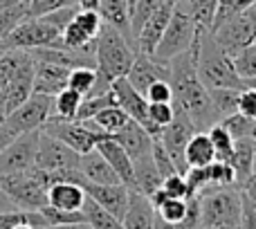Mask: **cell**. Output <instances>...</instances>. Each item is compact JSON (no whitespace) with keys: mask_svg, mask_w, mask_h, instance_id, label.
Wrapping results in <instances>:
<instances>
[{"mask_svg":"<svg viewBox=\"0 0 256 229\" xmlns=\"http://www.w3.org/2000/svg\"><path fill=\"white\" fill-rule=\"evenodd\" d=\"M254 9H256V4H254Z\"/></svg>","mask_w":256,"mask_h":229,"instance_id":"62","label":"cell"},{"mask_svg":"<svg viewBox=\"0 0 256 229\" xmlns=\"http://www.w3.org/2000/svg\"><path fill=\"white\" fill-rule=\"evenodd\" d=\"M186 4L198 22V30H212L220 0H186Z\"/></svg>","mask_w":256,"mask_h":229,"instance_id":"35","label":"cell"},{"mask_svg":"<svg viewBox=\"0 0 256 229\" xmlns=\"http://www.w3.org/2000/svg\"><path fill=\"white\" fill-rule=\"evenodd\" d=\"M86 189L76 182H52L48 186V204L56 209H63V212H81L86 202Z\"/></svg>","mask_w":256,"mask_h":229,"instance_id":"22","label":"cell"},{"mask_svg":"<svg viewBox=\"0 0 256 229\" xmlns=\"http://www.w3.org/2000/svg\"><path fill=\"white\" fill-rule=\"evenodd\" d=\"M214 229H238L236 225H218V227H214Z\"/></svg>","mask_w":256,"mask_h":229,"instance_id":"57","label":"cell"},{"mask_svg":"<svg viewBox=\"0 0 256 229\" xmlns=\"http://www.w3.org/2000/svg\"><path fill=\"white\" fill-rule=\"evenodd\" d=\"M38 140H40V130H30V132H20L12 144L4 146L0 150V176L27 171V168L36 166Z\"/></svg>","mask_w":256,"mask_h":229,"instance_id":"13","label":"cell"},{"mask_svg":"<svg viewBox=\"0 0 256 229\" xmlns=\"http://www.w3.org/2000/svg\"><path fill=\"white\" fill-rule=\"evenodd\" d=\"M81 102H84V97H81L76 90L63 88L58 94H54L52 119H61V122H72V119H76ZM52 119H50V122H52Z\"/></svg>","mask_w":256,"mask_h":229,"instance_id":"28","label":"cell"},{"mask_svg":"<svg viewBox=\"0 0 256 229\" xmlns=\"http://www.w3.org/2000/svg\"><path fill=\"white\" fill-rule=\"evenodd\" d=\"M137 2V0H128V4H130V7H132V4H135Z\"/></svg>","mask_w":256,"mask_h":229,"instance_id":"59","label":"cell"},{"mask_svg":"<svg viewBox=\"0 0 256 229\" xmlns=\"http://www.w3.org/2000/svg\"><path fill=\"white\" fill-rule=\"evenodd\" d=\"M202 229H209V227H202Z\"/></svg>","mask_w":256,"mask_h":229,"instance_id":"61","label":"cell"},{"mask_svg":"<svg viewBox=\"0 0 256 229\" xmlns=\"http://www.w3.org/2000/svg\"><path fill=\"white\" fill-rule=\"evenodd\" d=\"M173 114H176L173 102H153V104L148 102V117H150V122L160 128V130L171 122Z\"/></svg>","mask_w":256,"mask_h":229,"instance_id":"42","label":"cell"},{"mask_svg":"<svg viewBox=\"0 0 256 229\" xmlns=\"http://www.w3.org/2000/svg\"><path fill=\"white\" fill-rule=\"evenodd\" d=\"M132 168H135V191L144 194L146 198L162 186V176H160L158 166H155L153 153L135 160V162H132Z\"/></svg>","mask_w":256,"mask_h":229,"instance_id":"26","label":"cell"},{"mask_svg":"<svg viewBox=\"0 0 256 229\" xmlns=\"http://www.w3.org/2000/svg\"><path fill=\"white\" fill-rule=\"evenodd\" d=\"M194 132H198L196 130V126H194V122H191V119L186 117L182 110H176L173 119L162 128L160 137H155V140L164 146V150L171 155L173 164L178 166V171H180L182 176H184V171H186L184 148H186V144H189V140L194 137Z\"/></svg>","mask_w":256,"mask_h":229,"instance_id":"12","label":"cell"},{"mask_svg":"<svg viewBox=\"0 0 256 229\" xmlns=\"http://www.w3.org/2000/svg\"><path fill=\"white\" fill-rule=\"evenodd\" d=\"M162 189L168 198H182V200L189 198V186H186V180L182 173H173V176L164 178Z\"/></svg>","mask_w":256,"mask_h":229,"instance_id":"44","label":"cell"},{"mask_svg":"<svg viewBox=\"0 0 256 229\" xmlns=\"http://www.w3.org/2000/svg\"><path fill=\"white\" fill-rule=\"evenodd\" d=\"M238 112L243 117L256 119V88H243L238 94Z\"/></svg>","mask_w":256,"mask_h":229,"instance_id":"48","label":"cell"},{"mask_svg":"<svg viewBox=\"0 0 256 229\" xmlns=\"http://www.w3.org/2000/svg\"><path fill=\"white\" fill-rule=\"evenodd\" d=\"M198 76L209 90L216 88H234L243 90V79L238 76L234 66V58L214 40L212 32H198Z\"/></svg>","mask_w":256,"mask_h":229,"instance_id":"2","label":"cell"},{"mask_svg":"<svg viewBox=\"0 0 256 229\" xmlns=\"http://www.w3.org/2000/svg\"><path fill=\"white\" fill-rule=\"evenodd\" d=\"M81 212H84V218H86V222L90 225V229H124L122 218L112 216L110 212H106L104 207H99L92 198H86L84 209H81Z\"/></svg>","mask_w":256,"mask_h":229,"instance_id":"29","label":"cell"},{"mask_svg":"<svg viewBox=\"0 0 256 229\" xmlns=\"http://www.w3.org/2000/svg\"><path fill=\"white\" fill-rule=\"evenodd\" d=\"M79 171L84 176V180L90 182V184H120L122 182L120 176L115 173V168L108 164V160L97 148L81 155Z\"/></svg>","mask_w":256,"mask_h":229,"instance_id":"20","label":"cell"},{"mask_svg":"<svg viewBox=\"0 0 256 229\" xmlns=\"http://www.w3.org/2000/svg\"><path fill=\"white\" fill-rule=\"evenodd\" d=\"M254 155H256V146L252 140H236L230 164L236 173V184H238V189L254 176Z\"/></svg>","mask_w":256,"mask_h":229,"instance_id":"25","label":"cell"},{"mask_svg":"<svg viewBox=\"0 0 256 229\" xmlns=\"http://www.w3.org/2000/svg\"><path fill=\"white\" fill-rule=\"evenodd\" d=\"M99 16L106 25L120 30L122 34L126 36L128 40L132 43V32H130V4L128 0H99L97 7ZM135 48V45H132Z\"/></svg>","mask_w":256,"mask_h":229,"instance_id":"24","label":"cell"},{"mask_svg":"<svg viewBox=\"0 0 256 229\" xmlns=\"http://www.w3.org/2000/svg\"><path fill=\"white\" fill-rule=\"evenodd\" d=\"M153 160H155V166H158L162 180H164V178H168V176H173V173H180V171H178V166L173 164L171 155L164 150V146L160 144L158 140H153Z\"/></svg>","mask_w":256,"mask_h":229,"instance_id":"43","label":"cell"},{"mask_svg":"<svg viewBox=\"0 0 256 229\" xmlns=\"http://www.w3.org/2000/svg\"><path fill=\"white\" fill-rule=\"evenodd\" d=\"M198 22H196L194 14H191L186 0H176L173 14L168 18V25L164 30L162 38H160L158 48H155L153 56L162 58V61H171L173 56L186 52L198 38Z\"/></svg>","mask_w":256,"mask_h":229,"instance_id":"7","label":"cell"},{"mask_svg":"<svg viewBox=\"0 0 256 229\" xmlns=\"http://www.w3.org/2000/svg\"><path fill=\"white\" fill-rule=\"evenodd\" d=\"M234 66L240 79H254L256 76V43L248 45L234 56Z\"/></svg>","mask_w":256,"mask_h":229,"instance_id":"39","label":"cell"},{"mask_svg":"<svg viewBox=\"0 0 256 229\" xmlns=\"http://www.w3.org/2000/svg\"><path fill=\"white\" fill-rule=\"evenodd\" d=\"M16 137H18V135L12 130V128L7 126V124H4V122H0V150H2L4 146H9V144H12V142L16 140Z\"/></svg>","mask_w":256,"mask_h":229,"instance_id":"50","label":"cell"},{"mask_svg":"<svg viewBox=\"0 0 256 229\" xmlns=\"http://www.w3.org/2000/svg\"><path fill=\"white\" fill-rule=\"evenodd\" d=\"M43 132L61 140L63 144H68L72 150H76L79 155L90 153L92 148H97V144L102 140H106V132L92 122V119H72V122H61V119H52L43 126Z\"/></svg>","mask_w":256,"mask_h":229,"instance_id":"10","label":"cell"},{"mask_svg":"<svg viewBox=\"0 0 256 229\" xmlns=\"http://www.w3.org/2000/svg\"><path fill=\"white\" fill-rule=\"evenodd\" d=\"M166 2V0H137L135 4L130 7V32H132V45H135V36L137 32L142 30V25H144L146 20H148L150 16H153L155 12H158L162 4Z\"/></svg>","mask_w":256,"mask_h":229,"instance_id":"34","label":"cell"},{"mask_svg":"<svg viewBox=\"0 0 256 229\" xmlns=\"http://www.w3.org/2000/svg\"><path fill=\"white\" fill-rule=\"evenodd\" d=\"M81 186L86 189L88 198H92L99 207H104L117 218H124L128 200H130V189L126 184H122V182L120 184H90V182H84Z\"/></svg>","mask_w":256,"mask_h":229,"instance_id":"17","label":"cell"},{"mask_svg":"<svg viewBox=\"0 0 256 229\" xmlns=\"http://www.w3.org/2000/svg\"><path fill=\"white\" fill-rule=\"evenodd\" d=\"M155 214H158L160 218H164V220L180 225V220L184 218V214H186V200H182V198H166L164 202H160L158 207H155Z\"/></svg>","mask_w":256,"mask_h":229,"instance_id":"40","label":"cell"},{"mask_svg":"<svg viewBox=\"0 0 256 229\" xmlns=\"http://www.w3.org/2000/svg\"><path fill=\"white\" fill-rule=\"evenodd\" d=\"M153 229H180L176 225V222H168V220H164V218H160L158 214H155V227Z\"/></svg>","mask_w":256,"mask_h":229,"instance_id":"53","label":"cell"},{"mask_svg":"<svg viewBox=\"0 0 256 229\" xmlns=\"http://www.w3.org/2000/svg\"><path fill=\"white\" fill-rule=\"evenodd\" d=\"M14 229H36V227H32V225H27V222H22V225H18V227H14Z\"/></svg>","mask_w":256,"mask_h":229,"instance_id":"58","label":"cell"},{"mask_svg":"<svg viewBox=\"0 0 256 229\" xmlns=\"http://www.w3.org/2000/svg\"><path fill=\"white\" fill-rule=\"evenodd\" d=\"M238 229H256V204L243 194V214H240Z\"/></svg>","mask_w":256,"mask_h":229,"instance_id":"49","label":"cell"},{"mask_svg":"<svg viewBox=\"0 0 256 229\" xmlns=\"http://www.w3.org/2000/svg\"><path fill=\"white\" fill-rule=\"evenodd\" d=\"M79 160H81V155L76 153V150H72L70 146L63 144L61 140H56V137L40 130L36 166L48 173L50 184H52V182H61V180L84 184L86 180L79 171Z\"/></svg>","mask_w":256,"mask_h":229,"instance_id":"4","label":"cell"},{"mask_svg":"<svg viewBox=\"0 0 256 229\" xmlns=\"http://www.w3.org/2000/svg\"><path fill=\"white\" fill-rule=\"evenodd\" d=\"M135 48L132 43L115 27L102 25V32L97 36V50H94V58H97V72L106 81H115L128 74L132 61H135Z\"/></svg>","mask_w":256,"mask_h":229,"instance_id":"3","label":"cell"},{"mask_svg":"<svg viewBox=\"0 0 256 229\" xmlns=\"http://www.w3.org/2000/svg\"><path fill=\"white\" fill-rule=\"evenodd\" d=\"M240 191H243V194L248 196V198H250V200H252V202L256 204V176L250 178V180L245 182L243 186H240Z\"/></svg>","mask_w":256,"mask_h":229,"instance_id":"51","label":"cell"},{"mask_svg":"<svg viewBox=\"0 0 256 229\" xmlns=\"http://www.w3.org/2000/svg\"><path fill=\"white\" fill-rule=\"evenodd\" d=\"M14 209H18V207L12 202V198H9V196L4 194V189L0 186V214H4V212H14Z\"/></svg>","mask_w":256,"mask_h":229,"instance_id":"52","label":"cell"},{"mask_svg":"<svg viewBox=\"0 0 256 229\" xmlns=\"http://www.w3.org/2000/svg\"><path fill=\"white\" fill-rule=\"evenodd\" d=\"M52 106H54V97L50 94H40V92H32V97L27 102H22L7 119L9 128L16 135L20 132H30V130H43V126L52 119Z\"/></svg>","mask_w":256,"mask_h":229,"instance_id":"11","label":"cell"},{"mask_svg":"<svg viewBox=\"0 0 256 229\" xmlns=\"http://www.w3.org/2000/svg\"><path fill=\"white\" fill-rule=\"evenodd\" d=\"M207 168H209V186H238L236 184V173L230 162L214 160Z\"/></svg>","mask_w":256,"mask_h":229,"instance_id":"38","label":"cell"},{"mask_svg":"<svg viewBox=\"0 0 256 229\" xmlns=\"http://www.w3.org/2000/svg\"><path fill=\"white\" fill-rule=\"evenodd\" d=\"M30 4V16H45V14L54 12V9L61 7H70V4H76V0H27Z\"/></svg>","mask_w":256,"mask_h":229,"instance_id":"46","label":"cell"},{"mask_svg":"<svg viewBox=\"0 0 256 229\" xmlns=\"http://www.w3.org/2000/svg\"><path fill=\"white\" fill-rule=\"evenodd\" d=\"M126 79L137 92L144 94L148 86H153L155 81H171V68H168V61L137 52Z\"/></svg>","mask_w":256,"mask_h":229,"instance_id":"15","label":"cell"},{"mask_svg":"<svg viewBox=\"0 0 256 229\" xmlns=\"http://www.w3.org/2000/svg\"><path fill=\"white\" fill-rule=\"evenodd\" d=\"M144 97L153 102H173V90H171V81H155L153 86H148V90L144 92Z\"/></svg>","mask_w":256,"mask_h":229,"instance_id":"47","label":"cell"},{"mask_svg":"<svg viewBox=\"0 0 256 229\" xmlns=\"http://www.w3.org/2000/svg\"><path fill=\"white\" fill-rule=\"evenodd\" d=\"M25 2V0H0V12H7V9L16 7V4Z\"/></svg>","mask_w":256,"mask_h":229,"instance_id":"55","label":"cell"},{"mask_svg":"<svg viewBox=\"0 0 256 229\" xmlns=\"http://www.w3.org/2000/svg\"><path fill=\"white\" fill-rule=\"evenodd\" d=\"M254 176H256V155H254Z\"/></svg>","mask_w":256,"mask_h":229,"instance_id":"60","label":"cell"},{"mask_svg":"<svg viewBox=\"0 0 256 229\" xmlns=\"http://www.w3.org/2000/svg\"><path fill=\"white\" fill-rule=\"evenodd\" d=\"M124 229H153L155 227V207L140 191H130L128 209L122 218Z\"/></svg>","mask_w":256,"mask_h":229,"instance_id":"23","label":"cell"},{"mask_svg":"<svg viewBox=\"0 0 256 229\" xmlns=\"http://www.w3.org/2000/svg\"><path fill=\"white\" fill-rule=\"evenodd\" d=\"M22 58H25L22 50H0V90L14 79Z\"/></svg>","mask_w":256,"mask_h":229,"instance_id":"36","label":"cell"},{"mask_svg":"<svg viewBox=\"0 0 256 229\" xmlns=\"http://www.w3.org/2000/svg\"><path fill=\"white\" fill-rule=\"evenodd\" d=\"M254 4H256V0H220L214 22L222 20V18H227V16H234V14H240V12H245V9H252Z\"/></svg>","mask_w":256,"mask_h":229,"instance_id":"45","label":"cell"},{"mask_svg":"<svg viewBox=\"0 0 256 229\" xmlns=\"http://www.w3.org/2000/svg\"><path fill=\"white\" fill-rule=\"evenodd\" d=\"M68 76H70L68 68L34 58V92L54 97L63 88H68Z\"/></svg>","mask_w":256,"mask_h":229,"instance_id":"19","label":"cell"},{"mask_svg":"<svg viewBox=\"0 0 256 229\" xmlns=\"http://www.w3.org/2000/svg\"><path fill=\"white\" fill-rule=\"evenodd\" d=\"M27 16H30V4H27V0L16 4V7L7 9V12H0V45H2V40L14 32V27L25 20Z\"/></svg>","mask_w":256,"mask_h":229,"instance_id":"37","label":"cell"},{"mask_svg":"<svg viewBox=\"0 0 256 229\" xmlns=\"http://www.w3.org/2000/svg\"><path fill=\"white\" fill-rule=\"evenodd\" d=\"M0 186L12 198V202L22 212H38L48 204V173L38 166H32L27 171L7 173L0 176Z\"/></svg>","mask_w":256,"mask_h":229,"instance_id":"5","label":"cell"},{"mask_svg":"<svg viewBox=\"0 0 256 229\" xmlns=\"http://www.w3.org/2000/svg\"><path fill=\"white\" fill-rule=\"evenodd\" d=\"M97 150L108 160V164L115 168V173L120 176L122 184H126L130 191H135V168H132L130 155H128L112 137H106V140L99 142Z\"/></svg>","mask_w":256,"mask_h":229,"instance_id":"21","label":"cell"},{"mask_svg":"<svg viewBox=\"0 0 256 229\" xmlns=\"http://www.w3.org/2000/svg\"><path fill=\"white\" fill-rule=\"evenodd\" d=\"M207 135H209V140H212L214 150H216V160H222V162H230L232 153H234L236 140H234V135H232V132L227 130L225 124H222V122L214 124V126L207 130Z\"/></svg>","mask_w":256,"mask_h":229,"instance_id":"31","label":"cell"},{"mask_svg":"<svg viewBox=\"0 0 256 229\" xmlns=\"http://www.w3.org/2000/svg\"><path fill=\"white\" fill-rule=\"evenodd\" d=\"M216 160V150L212 146L207 132H194V137L189 140L184 148V162L186 168L189 166H209Z\"/></svg>","mask_w":256,"mask_h":229,"instance_id":"27","label":"cell"},{"mask_svg":"<svg viewBox=\"0 0 256 229\" xmlns=\"http://www.w3.org/2000/svg\"><path fill=\"white\" fill-rule=\"evenodd\" d=\"M45 229H90L88 222H70V225H54V227H45Z\"/></svg>","mask_w":256,"mask_h":229,"instance_id":"54","label":"cell"},{"mask_svg":"<svg viewBox=\"0 0 256 229\" xmlns=\"http://www.w3.org/2000/svg\"><path fill=\"white\" fill-rule=\"evenodd\" d=\"M97 68H74V70H70V76H68V88L76 90L81 97H88L97 88Z\"/></svg>","mask_w":256,"mask_h":229,"instance_id":"32","label":"cell"},{"mask_svg":"<svg viewBox=\"0 0 256 229\" xmlns=\"http://www.w3.org/2000/svg\"><path fill=\"white\" fill-rule=\"evenodd\" d=\"M178 227L180 229H202V204H200V196L186 198V214Z\"/></svg>","mask_w":256,"mask_h":229,"instance_id":"41","label":"cell"},{"mask_svg":"<svg viewBox=\"0 0 256 229\" xmlns=\"http://www.w3.org/2000/svg\"><path fill=\"white\" fill-rule=\"evenodd\" d=\"M196 61H198V38L194 40V45L186 52L178 54L168 61L173 106H176V110H182L194 122L198 132H207L214 124H218V117L214 110L209 88L198 76Z\"/></svg>","mask_w":256,"mask_h":229,"instance_id":"1","label":"cell"},{"mask_svg":"<svg viewBox=\"0 0 256 229\" xmlns=\"http://www.w3.org/2000/svg\"><path fill=\"white\" fill-rule=\"evenodd\" d=\"M81 9H97L99 7V0H76Z\"/></svg>","mask_w":256,"mask_h":229,"instance_id":"56","label":"cell"},{"mask_svg":"<svg viewBox=\"0 0 256 229\" xmlns=\"http://www.w3.org/2000/svg\"><path fill=\"white\" fill-rule=\"evenodd\" d=\"M212 36L232 58L245 50L248 45L256 43V9H245L240 14L227 16L212 25Z\"/></svg>","mask_w":256,"mask_h":229,"instance_id":"8","label":"cell"},{"mask_svg":"<svg viewBox=\"0 0 256 229\" xmlns=\"http://www.w3.org/2000/svg\"><path fill=\"white\" fill-rule=\"evenodd\" d=\"M112 140L130 155L132 162L148 153H153V135H150L142 124H137L135 119H128L126 126L120 128V130L112 135Z\"/></svg>","mask_w":256,"mask_h":229,"instance_id":"18","label":"cell"},{"mask_svg":"<svg viewBox=\"0 0 256 229\" xmlns=\"http://www.w3.org/2000/svg\"><path fill=\"white\" fill-rule=\"evenodd\" d=\"M202 204V227L218 225H240L243 214V191L238 186H207L200 191Z\"/></svg>","mask_w":256,"mask_h":229,"instance_id":"6","label":"cell"},{"mask_svg":"<svg viewBox=\"0 0 256 229\" xmlns=\"http://www.w3.org/2000/svg\"><path fill=\"white\" fill-rule=\"evenodd\" d=\"M61 45V30L48 22L43 16H27L14 27V32L2 40L0 50H22L32 52L38 48H58Z\"/></svg>","mask_w":256,"mask_h":229,"instance_id":"9","label":"cell"},{"mask_svg":"<svg viewBox=\"0 0 256 229\" xmlns=\"http://www.w3.org/2000/svg\"><path fill=\"white\" fill-rule=\"evenodd\" d=\"M112 92H115L117 106H120L128 117L135 119L137 124H142V126L153 135V140L155 137H160V132L162 130H160V128L155 126V124L150 122V117H148V99H146L142 92H137V90L128 84L126 76L112 81Z\"/></svg>","mask_w":256,"mask_h":229,"instance_id":"14","label":"cell"},{"mask_svg":"<svg viewBox=\"0 0 256 229\" xmlns=\"http://www.w3.org/2000/svg\"><path fill=\"white\" fill-rule=\"evenodd\" d=\"M209 94H212V104H214V110H216L218 122H222V119L232 117L234 112H238V94H240V90L216 88V90H209Z\"/></svg>","mask_w":256,"mask_h":229,"instance_id":"30","label":"cell"},{"mask_svg":"<svg viewBox=\"0 0 256 229\" xmlns=\"http://www.w3.org/2000/svg\"><path fill=\"white\" fill-rule=\"evenodd\" d=\"M128 119H130V117H128V114L122 110L120 106H110V108H104L102 112L94 114L92 122L97 124V126L102 128V130L106 132L108 137H112L117 130H120V128H124V126H126Z\"/></svg>","mask_w":256,"mask_h":229,"instance_id":"33","label":"cell"},{"mask_svg":"<svg viewBox=\"0 0 256 229\" xmlns=\"http://www.w3.org/2000/svg\"><path fill=\"white\" fill-rule=\"evenodd\" d=\"M173 7H176V0H166V2L142 25V30L137 32V36H135V52L153 56L155 48H158L160 38H162L164 30H166V25H168V18H171V14H173Z\"/></svg>","mask_w":256,"mask_h":229,"instance_id":"16","label":"cell"}]
</instances>
